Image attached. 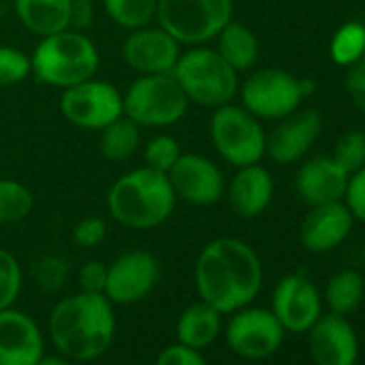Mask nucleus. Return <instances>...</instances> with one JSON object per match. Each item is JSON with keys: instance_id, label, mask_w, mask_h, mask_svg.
I'll return each instance as SVG.
<instances>
[{"instance_id": "obj_24", "label": "nucleus", "mask_w": 365, "mask_h": 365, "mask_svg": "<svg viewBox=\"0 0 365 365\" xmlns=\"http://www.w3.org/2000/svg\"><path fill=\"white\" fill-rule=\"evenodd\" d=\"M215 39H217V54L237 73L247 71L256 65L260 54V43L247 26L230 20Z\"/></svg>"}, {"instance_id": "obj_4", "label": "nucleus", "mask_w": 365, "mask_h": 365, "mask_svg": "<svg viewBox=\"0 0 365 365\" xmlns=\"http://www.w3.org/2000/svg\"><path fill=\"white\" fill-rule=\"evenodd\" d=\"M31 65L33 76L41 84L65 91L97 73L99 52L84 33L65 29L41 37L31 56Z\"/></svg>"}, {"instance_id": "obj_29", "label": "nucleus", "mask_w": 365, "mask_h": 365, "mask_svg": "<svg viewBox=\"0 0 365 365\" xmlns=\"http://www.w3.org/2000/svg\"><path fill=\"white\" fill-rule=\"evenodd\" d=\"M365 50V29L359 22H348L344 24L331 41V58L339 67H352L359 65L361 56Z\"/></svg>"}, {"instance_id": "obj_20", "label": "nucleus", "mask_w": 365, "mask_h": 365, "mask_svg": "<svg viewBox=\"0 0 365 365\" xmlns=\"http://www.w3.org/2000/svg\"><path fill=\"white\" fill-rule=\"evenodd\" d=\"M352 224L354 217L348 211V207L341 205V200L329 202L312 207V211L301 222L299 237L305 250L314 254H324L346 241V237L352 230Z\"/></svg>"}, {"instance_id": "obj_14", "label": "nucleus", "mask_w": 365, "mask_h": 365, "mask_svg": "<svg viewBox=\"0 0 365 365\" xmlns=\"http://www.w3.org/2000/svg\"><path fill=\"white\" fill-rule=\"evenodd\" d=\"M271 312L286 331L307 333L322 312L318 288L305 275H286L273 290Z\"/></svg>"}, {"instance_id": "obj_32", "label": "nucleus", "mask_w": 365, "mask_h": 365, "mask_svg": "<svg viewBox=\"0 0 365 365\" xmlns=\"http://www.w3.org/2000/svg\"><path fill=\"white\" fill-rule=\"evenodd\" d=\"M333 159L348 172L354 174L365 165V133L363 131H348L341 135L333 150Z\"/></svg>"}, {"instance_id": "obj_26", "label": "nucleus", "mask_w": 365, "mask_h": 365, "mask_svg": "<svg viewBox=\"0 0 365 365\" xmlns=\"http://www.w3.org/2000/svg\"><path fill=\"white\" fill-rule=\"evenodd\" d=\"M363 294H365L363 277L356 271H350V269L335 273L329 279L327 292H324L331 314H337V316L352 314L361 305Z\"/></svg>"}, {"instance_id": "obj_31", "label": "nucleus", "mask_w": 365, "mask_h": 365, "mask_svg": "<svg viewBox=\"0 0 365 365\" xmlns=\"http://www.w3.org/2000/svg\"><path fill=\"white\" fill-rule=\"evenodd\" d=\"M33 73L31 56L11 46H0V88L16 86Z\"/></svg>"}, {"instance_id": "obj_6", "label": "nucleus", "mask_w": 365, "mask_h": 365, "mask_svg": "<svg viewBox=\"0 0 365 365\" xmlns=\"http://www.w3.org/2000/svg\"><path fill=\"white\" fill-rule=\"evenodd\" d=\"M187 106L172 73L140 76L123 95V114L140 127H170L185 116Z\"/></svg>"}, {"instance_id": "obj_7", "label": "nucleus", "mask_w": 365, "mask_h": 365, "mask_svg": "<svg viewBox=\"0 0 365 365\" xmlns=\"http://www.w3.org/2000/svg\"><path fill=\"white\" fill-rule=\"evenodd\" d=\"M232 0H157V20L178 43L202 46L232 20Z\"/></svg>"}, {"instance_id": "obj_15", "label": "nucleus", "mask_w": 365, "mask_h": 365, "mask_svg": "<svg viewBox=\"0 0 365 365\" xmlns=\"http://www.w3.org/2000/svg\"><path fill=\"white\" fill-rule=\"evenodd\" d=\"M180 56V43L161 26L135 29L123 43L125 63L140 76L172 73Z\"/></svg>"}, {"instance_id": "obj_22", "label": "nucleus", "mask_w": 365, "mask_h": 365, "mask_svg": "<svg viewBox=\"0 0 365 365\" xmlns=\"http://www.w3.org/2000/svg\"><path fill=\"white\" fill-rule=\"evenodd\" d=\"M222 312L205 301L192 303L176 320V341L196 350L211 346L222 333Z\"/></svg>"}, {"instance_id": "obj_17", "label": "nucleus", "mask_w": 365, "mask_h": 365, "mask_svg": "<svg viewBox=\"0 0 365 365\" xmlns=\"http://www.w3.org/2000/svg\"><path fill=\"white\" fill-rule=\"evenodd\" d=\"M309 354L316 365H354L359 339L352 324L337 314L320 316L307 331Z\"/></svg>"}, {"instance_id": "obj_1", "label": "nucleus", "mask_w": 365, "mask_h": 365, "mask_svg": "<svg viewBox=\"0 0 365 365\" xmlns=\"http://www.w3.org/2000/svg\"><path fill=\"white\" fill-rule=\"evenodd\" d=\"M194 279L200 301L222 314H232L258 297L262 288V262L245 241L222 237L200 252Z\"/></svg>"}, {"instance_id": "obj_30", "label": "nucleus", "mask_w": 365, "mask_h": 365, "mask_svg": "<svg viewBox=\"0 0 365 365\" xmlns=\"http://www.w3.org/2000/svg\"><path fill=\"white\" fill-rule=\"evenodd\" d=\"M22 282L24 275L18 258L7 250H0V312L14 307L22 292Z\"/></svg>"}, {"instance_id": "obj_41", "label": "nucleus", "mask_w": 365, "mask_h": 365, "mask_svg": "<svg viewBox=\"0 0 365 365\" xmlns=\"http://www.w3.org/2000/svg\"><path fill=\"white\" fill-rule=\"evenodd\" d=\"M37 365H73V361L63 354H43Z\"/></svg>"}, {"instance_id": "obj_3", "label": "nucleus", "mask_w": 365, "mask_h": 365, "mask_svg": "<svg viewBox=\"0 0 365 365\" xmlns=\"http://www.w3.org/2000/svg\"><path fill=\"white\" fill-rule=\"evenodd\" d=\"M176 194L165 172L148 165L123 174L108 192L110 215L131 230H153L170 220Z\"/></svg>"}, {"instance_id": "obj_40", "label": "nucleus", "mask_w": 365, "mask_h": 365, "mask_svg": "<svg viewBox=\"0 0 365 365\" xmlns=\"http://www.w3.org/2000/svg\"><path fill=\"white\" fill-rule=\"evenodd\" d=\"M39 277L48 288H58L65 277V264L58 258H48L39 264Z\"/></svg>"}, {"instance_id": "obj_36", "label": "nucleus", "mask_w": 365, "mask_h": 365, "mask_svg": "<svg viewBox=\"0 0 365 365\" xmlns=\"http://www.w3.org/2000/svg\"><path fill=\"white\" fill-rule=\"evenodd\" d=\"M344 198L352 217L365 224V165L354 174H350Z\"/></svg>"}, {"instance_id": "obj_16", "label": "nucleus", "mask_w": 365, "mask_h": 365, "mask_svg": "<svg viewBox=\"0 0 365 365\" xmlns=\"http://www.w3.org/2000/svg\"><path fill=\"white\" fill-rule=\"evenodd\" d=\"M43 354V333L26 312H0V365H37Z\"/></svg>"}, {"instance_id": "obj_35", "label": "nucleus", "mask_w": 365, "mask_h": 365, "mask_svg": "<svg viewBox=\"0 0 365 365\" xmlns=\"http://www.w3.org/2000/svg\"><path fill=\"white\" fill-rule=\"evenodd\" d=\"M155 365H209L200 350L190 348L185 344H170L159 354Z\"/></svg>"}, {"instance_id": "obj_28", "label": "nucleus", "mask_w": 365, "mask_h": 365, "mask_svg": "<svg viewBox=\"0 0 365 365\" xmlns=\"http://www.w3.org/2000/svg\"><path fill=\"white\" fill-rule=\"evenodd\" d=\"M103 5L110 20L129 31L148 26L157 16V0H103Z\"/></svg>"}, {"instance_id": "obj_43", "label": "nucleus", "mask_w": 365, "mask_h": 365, "mask_svg": "<svg viewBox=\"0 0 365 365\" xmlns=\"http://www.w3.org/2000/svg\"><path fill=\"white\" fill-rule=\"evenodd\" d=\"M363 264H365V254H363Z\"/></svg>"}, {"instance_id": "obj_33", "label": "nucleus", "mask_w": 365, "mask_h": 365, "mask_svg": "<svg viewBox=\"0 0 365 365\" xmlns=\"http://www.w3.org/2000/svg\"><path fill=\"white\" fill-rule=\"evenodd\" d=\"M180 157V146L172 135H155L144 146V161L148 168L159 172H170V168Z\"/></svg>"}, {"instance_id": "obj_11", "label": "nucleus", "mask_w": 365, "mask_h": 365, "mask_svg": "<svg viewBox=\"0 0 365 365\" xmlns=\"http://www.w3.org/2000/svg\"><path fill=\"white\" fill-rule=\"evenodd\" d=\"M224 333L235 354L247 361H260L279 350L286 329L271 309L245 305L232 312Z\"/></svg>"}, {"instance_id": "obj_13", "label": "nucleus", "mask_w": 365, "mask_h": 365, "mask_svg": "<svg viewBox=\"0 0 365 365\" xmlns=\"http://www.w3.org/2000/svg\"><path fill=\"white\" fill-rule=\"evenodd\" d=\"M168 178L176 198L196 207H211L226 194V180L222 170L200 153H180L170 168Z\"/></svg>"}, {"instance_id": "obj_37", "label": "nucleus", "mask_w": 365, "mask_h": 365, "mask_svg": "<svg viewBox=\"0 0 365 365\" xmlns=\"http://www.w3.org/2000/svg\"><path fill=\"white\" fill-rule=\"evenodd\" d=\"M106 277H108V267L99 260H88L80 267L78 273V282L80 288L84 292H95V294H103L106 288Z\"/></svg>"}, {"instance_id": "obj_2", "label": "nucleus", "mask_w": 365, "mask_h": 365, "mask_svg": "<svg viewBox=\"0 0 365 365\" xmlns=\"http://www.w3.org/2000/svg\"><path fill=\"white\" fill-rule=\"evenodd\" d=\"M48 333L58 354L95 361L106 354L116 333L114 303L106 294L76 292L58 301L48 320Z\"/></svg>"}, {"instance_id": "obj_38", "label": "nucleus", "mask_w": 365, "mask_h": 365, "mask_svg": "<svg viewBox=\"0 0 365 365\" xmlns=\"http://www.w3.org/2000/svg\"><path fill=\"white\" fill-rule=\"evenodd\" d=\"M344 82H346V91H348L350 99L365 114V67L363 65L348 67V73H346Z\"/></svg>"}, {"instance_id": "obj_39", "label": "nucleus", "mask_w": 365, "mask_h": 365, "mask_svg": "<svg viewBox=\"0 0 365 365\" xmlns=\"http://www.w3.org/2000/svg\"><path fill=\"white\" fill-rule=\"evenodd\" d=\"M91 24H93V0H71L69 29L82 33Z\"/></svg>"}, {"instance_id": "obj_25", "label": "nucleus", "mask_w": 365, "mask_h": 365, "mask_svg": "<svg viewBox=\"0 0 365 365\" xmlns=\"http://www.w3.org/2000/svg\"><path fill=\"white\" fill-rule=\"evenodd\" d=\"M140 125H135L125 114L101 129L99 150L106 159L118 163L131 159L140 148Z\"/></svg>"}, {"instance_id": "obj_27", "label": "nucleus", "mask_w": 365, "mask_h": 365, "mask_svg": "<svg viewBox=\"0 0 365 365\" xmlns=\"http://www.w3.org/2000/svg\"><path fill=\"white\" fill-rule=\"evenodd\" d=\"M35 198L26 185L14 178H0V224H18L31 215Z\"/></svg>"}, {"instance_id": "obj_12", "label": "nucleus", "mask_w": 365, "mask_h": 365, "mask_svg": "<svg viewBox=\"0 0 365 365\" xmlns=\"http://www.w3.org/2000/svg\"><path fill=\"white\" fill-rule=\"evenodd\" d=\"M159 282V262L150 252L131 250L108 264L103 294L114 305H133L146 299Z\"/></svg>"}, {"instance_id": "obj_9", "label": "nucleus", "mask_w": 365, "mask_h": 365, "mask_svg": "<svg viewBox=\"0 0 365 365\" xmlns=\"http://www.w3.org/2000/svg\"><path fill=\"white\" fill-rule=\"evenodd\" d=\"M309 91L305 80H299L284 69H260L243 82L241 101L256 118L282 120L299 110Z\"/></svg>"}, {"instance_id": "obj_18", "label": "nucleus", "mask_w": 365, "mask_h": 365, "mask_svg": "<svg viewBox=\"0 0 365 365\" xmlns=\"http://www.w3.org/2000/svg\"><path fill=\"white\" fill-rule=\"evenodd\" d=\"M322 129V116L316 110L292 112L267 135V153L275 163L299 161L316 142Z\"/></svg>"}, {"instance_id": "obj_42", "label": "nucleus", "mask_w": 365, "mask_h": 365, "mask_svg": "<svg viewBox=\"0 0 365 365\" xmlns=\"http://www.w3.org/2000/svg\"><path fill=\"white\" fill-rule=\"evenodd\" d=\"M361 24H363V29H365V16H363V20H361ZM359 65H363V67H365V50H363V56H361V61H359Z\"/></svg>"}, {"instance_id": "obj_21", "label": "nucleus", "mask_w": 365, "mask_h": 365, "mask_svg": "<svg viewBox=\"0 0 365 365\" xmlns=\"http://www.w3.org/2000/svg\"><path fill=\"white\" fill-rule=\"evenodd\" d=\"M232 213L243 220L258 217L273 200V176L258 163L243 165L226 190Z\"/></svg>"}, {"instance_id": "obj_10", "label": "nucleus", "mask_w": 365, "mask_h": 365, "mask_svg": "<svg viewBox=\"0 0 365 365\" xmlns=\"http://www.w3.org/2000/svg\"><path fill=\"white\" fill-rule=\"evenodd\" d=\"M61 112L80 129L101 131L123 116V93L110 82L91 78L63 91Z\"/></svg>"}, {"instance_id": "obj_34", "label": "nucleus", "mask_w": 365, "mask_h": 365, "mask_svg": "<svg viewBox=\"0 0 365 365\" xmlns=\"http://www.w3.org/2000/svg\"><path fill=\"white\" fill-rule=\"evenodd\" d=\"M108 235V226L101 217H84L80 220L76 226H73V241L78 247H84V250H91V247H97L103 243Z\"/></svg>"}, {"instance_id": "obj_19", "label": "nucleus", "mask_w": 365, "mask_h": 365, "mask_svg": "<svg viewBox=\"0 0 365 365\" xmlns=\"http://www.w3.org/2000/svg\"><path fill=\"white\" fill-rule=\"evenodd\" d=\"M348 178L350 174L333 157H312L299 168L294 190L305 205L320 207L344 198Z\"/></svg>"}, {"instance_id": "obj_5", "label": "nucleus", "mask_w": 365, "mask_h": 365, "mask_svg": "<svg viewBox=\"0 0 365 365\" xmlns=\"http://www.w3.org/2000/svg\"><path fill=\"white\" fill-rule=\"evenodd\" d=\"M172 76L185 97L202 108L226 106L239 91V73L217 50L202 46H192L190 52L180 54Z\"/></svg>"}, {"instance_id": "obj_8", "label": "nucleus", "mask_w": 365, "mask_h": 365, "mask_svg": "<svg viewBox=\"0 0 365 365\" xmlns=\"http://www.w3.org/2000/svg\"><path fill=\"white\" fill-rule=\"evenodd\" d=\"M215 150L237 168L260 163L267 155V133L258 118L239 106L215 108L209 125Z\"/></svg>"}, {"instance_id": "obj_23", "label": "nucleus", "mask_w": 365, "mask_h": 365, "mask_svg": "<svg viewBox=\"0 0 365 365\" xmlns=\"http://www.w3.org/2000/svg\"><path fill=\"white\" fill-rule=\"evenodd\" d=\"M14 7L20 22L39 37L69 29L71 0H14Z\"/></svg>"}]
</instances>
